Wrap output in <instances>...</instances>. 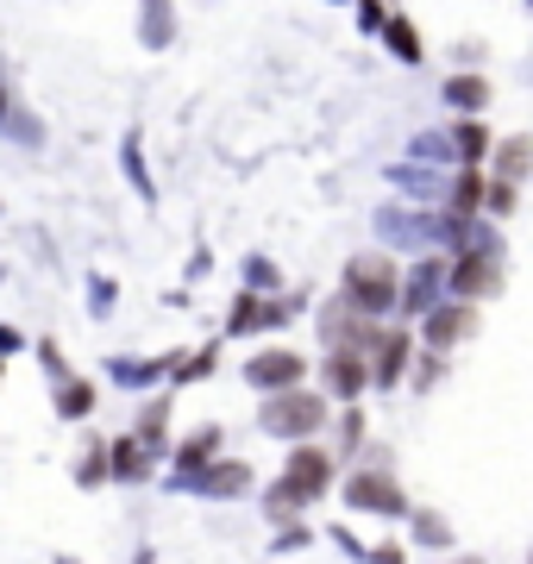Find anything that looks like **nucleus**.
Listing matches in <instances>:
<instances>
[{
  "label": "nucleus",
  "instance_id": "412c9836",
  "mask_svg": "<svg viewBox=\"0 0 533 564\" xmlns=\"http://www.w3.org/2000/svg\"><path fill=\"white\" fill-rule=\"evenodd\" d=\"M452 158H458V170H490V151H496V132L490 120H452Z\"/></svg>",
  "mask_w": 533,
  "mask_h": 564
},
{
  "label": "nucleus",
  "instance_id": "72a5a7b5",
  "mask_svg": "<svg viewBox=\"0 0 533 564\" xmlns=\"http://www.w3.org/2000/svg\"><path fill=\"white\" fill-rule=\"evenodd\" d=\"M409 158H414V163L433 158V170H458V158H452V132H414Z\"/></svg>",
  "mask_w": 533,
  "mask_h": 564
},
{
  "label": "nucleus",
  "instance_id": "a211bd4d",
  "mask_svg": "<svg viewBox=\"0 0 533 564\" xmlns=\"http://www.w3.org/2000/svg\"><path fill=\"white\" fill-rule=\"evenodd\" d=\"M490 76L483 69H452L446 82H439V107H446L452 120H483L490 113Z\"/></svg>",
  "mask_w": 533,
  "mask_h": 564
},
{
  "label": "nucleus",
  "instance_id": "4c0bfd02",
  "mask_svg": "<svg viewBox=\"0 0 533 564\" xmlns=\"http://www.w3.org/2000/svg\"><path fill=\"white\" fill-rule=\"evenodd\" d=\"M113 302H120V289H113V276H101V270H88V314H95V321H113Z\"/></svg>",
  "mask_w": 533,
  "mask_h": 564
},
{
  "label": "nucleus",
  "instance_id": "4be33fe9",
  "mask_svg": "<svg viewBox=\"0 0 533 564\" xmlns=\"http://www.w3.org/2000/svg\"><path fill=\"white\" fill-rule=\"evenodd\" d=\"M183 39V13L170 0H139V44L144 51H170Z\"/></svg>",
  "mask_w": 533,
  "mask_h": 564
},
{
  "label": "nucleus",
  "instance_id": "f704fd0d",
  "mask_svg": "<svg viewBox=\"0 0 533 564\" xmlns=\"http://www.w3.org/2000/svg\"><path fill=\"white\" fill-rule=\"evenodd\" d=\"M521 214V188L514 182H483V220H514Z\"/></svg>",
  "mask_w": 533,
  "mask_h": 564
},
{
  "label": "nucleus",
  "instance_id": "49530a36",
  "mask_svg": "<svg viewBox=\"0 0 533 564\" xmlns=\"http://www.w3.org/2000/svg\"><path fill=\"white\" fill-rule=\"evenodd\" d=\"M527 564H533V552H527Z\"/></svg>",
  "mask_w": 533,
  "mask_h": 564
},
{
  "label": "nucleus",
  "instance_id": "f8f14e48",
  "mask_svg": "<svg viewBox=\"0 0 533 564\" xmlns=\"http://www.w3.org/2000/svg\"><path fill=\"white\" fill-rule=\"evenodd\" d=\"M477 333H483V307H477V302H452V295L433 307L421 326H414V339L427 345V351H446V358L458 351V345H471Z\"/></svg>",
  "mask_w": 533,
  "mask_h": 564
},
{
  "label": "nucleus",
  "instance_id": "ddd939ff",
  "mask_svg": "<svg viewBox=\"0 0 533 564\" xmlns=\"http://www.w3.org/2000/svg\"><path fill=\"white\" fill-rule=\"evenodd\" d=\"M214 458H226V426L220 421L183 426L176 445H170V477H164V484H188V477H202Z\"/></svg>",
  "mask_w": 533,
  "mask_h": 564
},
{
  "label": "nucleus",
  "instance_id": "4468645a",
  "mask_svg": "<svg viewBox=\"0 0 533 564\" xmlns=\"http://www.w3.org/2000/svg\"><path fill=\"white\" fill-rule=\"evenodd\" d=\"M188 351H157V358H132V351H113L107 358V383L113 389H170V377H176V364H183Z\"/></svg>",
  "mask_w": 533,
  "mask_h": 564
},
{
  "label": "nucleus",
  "instance_id": "5701e85b",
  "mask_svg": "<svg viewBox=\"0 0 533 564\" xmlns=\"http://www.w3.org/2000/svg\"><path fill=\"white\" fill-rule=\"evenodd\" d=\"M490 176H496V182H514V188L533 176V132H509V139H496Z\"/></svg>",
  "mask_w": 533,
  "mask_h": 564
},
{
  "label": "nucleus",
  "instance_id": "6ab92c4d",
  "mask_svg": "<svg viewBox=\"0 0 533 564\" xmlns=\"http://www.w3.org/2000/svg\"><path fill=\"white\" fill-rule=\"evenodd\" d=\"M107 470H113V489H139V484L157 477V452H144V445L132 440V426H126V433L107 440Z\"/></svg>",
  "mask_w": 533,
  "mask_h": 564
},
{
  "label": "nucleus",
  "instance_id": "79ce46f5",
  "mask_svg": "<svg viewBox=\"0 0 533 564\" xmlns=\"http://www.w3.org/2000/svg\"><path fill=\"white\" fill-rule=\"evenodd\" d=\"M333 545H339V552H346V558H358V564H365V552H370V545L358 540V533H351V527H333Z\"/></svg>",
  "mask_w": 533,
  "mask_h": 564
},
{
  "label": "nucleus",
  "instance_id": "a18cd8bd",
  "mask_svg": "<svg viewBox=\"0 0 533 564\" xmlns=\"http://www.w3.org/2000/svg\"><path fill=\"white\" fill-rule=\"evenodd\" d=\"M452 564H483V558H452Z\"/></svg>",
  "mask_w": 533,
  "mask_h": 564
},
{
  "label": "nucleus",
  "instance_id": "9d476101",
  "mask_svg": "<svg viewBox=\"0 0 533 564\" xmlns=\"http://www.w3.org/2000/svg\"><path fill=\"white\" fill-rule=\"evenodd\" d=\"M176 489V496H202V502H246V496H258V464L239 458V452H226V458H214L202 470V477H188V484H164Z\"/></svg>",
  "mask_w": 533,
  "mask_h": 564
},
{
  "label": "nucleus",
  "instance_id": "393cba45",
  "mask_svg": "<svg viewBox=\"0 0 533 564\" xmlns=\"http://www.w3.org/2000/svg\"><path fill=\"white\" fill-rule=\"evenodd\" d=\"M483 182H490V170H452L446 182V214H458V220H483Z\"/></svg>",
  "mask_w": 533,
  "mask_h": 564
},
{
  "label": "nucleus",
  "instance_id": "7c9ffc66",
  "mask_svg": "<svg viewBox=\"0 0 533 564\" xmlns=\"http://www.w3.org/2000/svg\"><path fill=\"white\" fill-rule=\"evenodd\" d=\"M220 358H226V345L220 339H207L195 345L183 364H176V377H170V389H188V383H207V377H220Z\"/></svg>",
  "mask_w": 533,
  "mask_h": 564
},
{
  "label": "nucleus",
  "instance_id": "6e6552de",
  "mask_svg": "<svg viewBox=\"0 0 533 564\" xmlns=\"http://www.w3.org/2000/svg\"><path fill=\"white\" fill-rule=\"evenodd\" d=\"M295 314H302V295H295V289H283V295H251V289H239V295H232V307H226V339L283 333Z\"/></svg>",
  "mask_w": 533,
  "mask_h": 564
},
{
  "label": "nucleus",
  "instance_id": "f257e3e1",
  "mask_svg": "<svg viewBox=\"0 0 533 564\" xmlns=\"http://www.w3.org/2000/svg\"><path fill=\"white\" fill-rule=\"evenodd\" d=\"M346 477V464L333 458L327 440H302V445H283V470L258 489V508H264L270 527H289L302 521L308 508H320L333 496V484Z\"/></svg>",
  "mask_w": 533,
  "mask_h": 564
},
{
  "label": "nucleus",
  "instance_id": "9b49d317",
  "mask_svg": "<svg viewBox=\"0 0 533 564\" xmlns=\"http://www.w3.org/2000/svg\"><path fill=\"white\" fill-rule=\"evenodd\" d=\"M314 389H327L333 408H351L370 395V358L358 345H327L320 358H314Z\"/></svg>",
  "mask_w": 533,
  "mask_h": 564
},
{
  "label": "nucleus",
  "instance_id": "a878e982",
  "mask_svg": "<svg viewBox=\"0 0 533 564\" xmlns=\"http://www.w3.org/2000/svg\"><path fill=\"white\" fill-rule=\"evenodd\" d=\"M402 527H409V545H414V552H452V545H458V533H452V521L439 514V508H414Z\"/></svg>",
  "mask_w": 533,
  "mask_h": 564
},
{
  "label": "nucleus",
  "instance_id": "1a4fd4ad",
  "mask_svg": "<svg viewBox=\"0 0 533 564\" xmlns=\"http://www.w3.org/2000/svg\"><path fill=\"white\" fill-rule=\"evenodd\" d=\"M365 358H370V389L390 395V389H409V370H414V358H421V339H414V326L383 321Z\"/></svg>",
  "mask_w": 533,
  "mask_h": 564
},
{
  "label": "nucleus",
  "instance_id": "cd10ccee",
  "mask_svg": "<svg viewBox=\"0 0 533 564\" xmlns=\"http://www.w3.org/2000/svg\"><path fill=\"white\" fill-rule=\"evenodd\" d=\"M69 477H76V489H107L113 484V470H107V440L101 433H88L83 452L69 458Z\"/></svg>",
  "mask_w": 533,
  "mask_h": 564
},
{
  "label": "nucleus",
  "instance_id": "e433bc0d",
  "mask_svg": "<svg viewBox=\"0 0 533 564\" xmlns=\"http://www.w3.org/2000/svg\"><path fill=\"white\" fill-rule=\"evenodd\" d=\"M395 13H402L395 0H358V32H365V39H383V25H390Z\"/></svg>",
  "mask_w": 533,
  "mask_h": 564
},
{
  "label": "nucleus",
  "instance_id": "c9c22d12",
  "mask_svg": "<svg viewBox=\"0 0 533 564\" xmlns=\"http://www.w3.org/2000/svg\"><path fill=\"white\" fill-rule=\"evenodd\" d=\"M32 358H39V370H44V383H57V377H69V370H76V364L63 358V345L51 339V333H44V339H32Z\"/></svg>",
  "mask_w": 533,
  "mask_h": 564
},
{
  "label": "nucleus",
  "instance_id": "0eeeda50",
  "mask_svg": "<svg viewBox=\"0 0 533 564\" xmlns=\"http://www.w3.org/2000/svg\"><path fill=\"white\" fill-rule=\"evenodd\" d=\"M446 270H452V251H421L414 263H402V307L395 321L402 326H421L433 307L446 302Z\"/></svg>",
  "mask_w": 533,
  "mask_h": 564
},
{
  "label": "nucleus",
  "instance_id": "09e8293b",
  "mask_svg": "<svg viewBox=\"0 0 533 564\" xmlns=\"http://www.w3.org/2000/svg\"><path fill=\"white\" fill-rule=\"evenodd\" d=\"M527 7H533V0H527Z\"/></svg>",
  "mask_w": 533,
  "mask_h": 564
},
{
  "label": "nucleus",
  "instance_id": "de8ad7c7",
  "mask_svg": "<svg viewBox=\"0 0 533 564\" xmlns=\"http://www.w3.org/2000/svg\"><path fill=\"white\" fill-rule=\"evenodd\" d=\"M0 214H7V207H0Z\"/></svg>",
  "mask_w": 533,
  "mask_h": 564
},
{
  "label": "nucleus",
  "instance_id": "f3484780",
  "mask_svg": "<svg viewBox=\"0 0 533 564\" xmlns=\"http://www.w3.org/2000/svg\"><path fill=\"white\" fill-rule=\"evenodd\" d=\"M0 139L25 144V151H39V144H44V120L20 101V88H13V69H7V57H0Z\"/></svg>",
  "mask_w": 533,
  "mask_h": 564
},
{
  "label": "nucleus",
  "instance_id": "39448f33",
  "mask_svg": "<svg viewBox=\"0 0 533 564\" xmlns=\"http://www.w3.org/2000/svg\"><path fill=\"white\" fill-rule=\"evenodd\" d=\"M333 426V395L327 389H283V395H258V433L276 445H302V440H320Z\"/></svg>",
  "mask_w": 533,
  "mask_h": 564
},
{
  "label": "nucleus",
  "instance_id": "c756f323",
  "mask_svg": "<svg viewBox=\"0 0 533 564\" xmlns=\"http://www.w3.org/2000/svg\"><path fill=\"white\" fill-rule=\"evenodd\" d=\"M383 51H390L395 63H409V69H414V63H427V44H421V25H414L409 13H395V20L383 25Z\"/></svg>",
  "mask_w": 533,
  "mask_h": 564
},
{
  "label": "nucleus",
  "instance_id": "20e7f679",
  "mask_svg": "<svg viewBox=\"0 0 533 564\" xmlns=\"http://www.w3.org/2000/svg\"><path fill=\"white\" fill-rule=\"evenodd\" d=\"M333 295L351 302L365 321H395V307H402V263H395V251H358V258H346Z\"/></svg>",
  "mask_w": 533,
  "mask_h": 564
},
{
  "label": "nucleus",
  "instance_id": "a19ab883",
  "mask_svg": "<svg viewBox=\"0 0 533 564\" xmlns=\"http://www.w3.org/2000/svg\"><path fill=\"white\" fill-rule=\"evenodd\" d=\"M25 345H32V339H25L20 326H13V321H0V358H20Z\"/></svg>",
  "mask_w": 533,
  "mask_h": 564
},
{
  "label": "nucleus",
  "instance_id": "bb28decb",
  "mask_svg": "<svg viewBox=\"0 0 533 564\" xmlns=\"http://www.w3.org/2000/svg\"><path fill=\"white\" fill-rule=\"evenodd\" d=\"M390 182H395V188H409V195H421V202L433 207V202H446V182L452 176H446V170H433V163H414L409 158V163H390Z\"/></svg>",
  "mask_w": 533,
  "mask_h": 564
},
{
  "label": "nucleus",
  "instance_id": "2f4dec72",
  "mask_svg": "<svg viewBox=\"0 0 533 564\" xmlns=\"http://www.w3.org/2000/svg\"><path fill=\"white\" fill-rule=\"evenodd\" d=\"M239 289H251V295H283V263H270L264 251H251L246 263H239Z\"/></svg>",
  "mask_w": 533,
  "mask_h": 564
},
{
  "label": "nucleus",
  "instance_id": "37998d69",
  "mask_svg": "<svg viewBox=\"0 0 533 564\" xmlns=\"http://www.w3.org/2000/svg\"><path fill=\"white\" fill-rule=\"evenodd\" d=\"M51 564H83V558H69V552H57V558H51Z\"/></svg>",
  "mask_w": 533,
  "mask_h": 564
},
{
  "label": "nucleus",
  "instance_id": "c85d7f7f",
  "mask_svg": "<svg viewBox=\"0 0 533 564\" xmlns=\"http://www.w3.org/2000/svg\"><path fill=\"white\" fill-rule=\"evenodd\" d=\"M120 170H126V182L139 188V202L144 207H157V182H151V163H144V139H139V126L120 139Z\"/></svg>",
  "mask_w": 533,
  "mask_h": 564
},
{
  "label": "nucleus",
  "instance_id": "2eb2a0df",
  "mask_svg": "<svg viewBox=\"0 0 533 564\" xmlns=\"http://www.w3.org/2000/svg\"><path fill=\"white\" fill-rule=\"evenodd\" d=\"M314 326H320V351H327V345H358V351H370V339H377V326H383V321H365L351 302L333 295V302H320Z\"/></svg>",
  "mask_w": 533,
  "mask_h": 564
},
{
  "label": "nucleus",
  "instance_id": "c03bdc74",
  "mask_svg": "<svg viewBox=\"0 0 533 564\" xmlns=\"http://www.w3.org/2000/svg\"><path fill=\"white\" fill-rule=\"evenodd\" d=\"M0 389H7V358H0Z\"/></svg>",
  "mask_w": 533,
  "mask_h": 564
},
{
  "label": "nucleus",
  "instance_id": "b1692460",
  "mask_svg": "<svg viewBox=\"0 0 533 564\" xmlns=\"http://www.w3.org/2000/svg\"><path fill=\"white\" fill-rule=\"evenodd\" d=\"M365 445H370V414L358 402L339 408V414H333V458L358 464V458H365Z\"/></svg>",
  "mask_w": 533,
  "mask_h": 564
},
{
  "label": "nucleus",
  "instance_id": "7ed1b4c3",
  "mask_svg": "<svg viewBox=\"0 0 533 564\" xmlns=\"http://www.w3.org/2000/svg\"><path fill=\"white\" fill-rule=\"evenodd\" d=\"M509 245L496 232V220H477L471 226V245L465 251H452V270H446V295L452 302H496L502 295V282H509Z\"/></svg>",
  "mask_w": 533,
  "mask_h": 564
},
{
  "label": "nucleus",
  "instance_id": "ea45409f",
  "mask_svg": "<svg viewBox=\"0 0 533 564\" xmlns=\"http://www.w3.org/2000/svg\"><path fill=\"white\" fill-rule=\"evenodd\" d=\"M409 558H414L409 540H377V545L365 552V564H409Z\"/></svg>",
  "mask_w": 533,
  "mask_h": 564
},
{
  "label": "nucleus",
  "instance_id": "aec40b11",
  "mask_svg": "<svg viewBox=\"0 0 533 564\" xmlns=\"http://www.w3.org/2000/svg\"><path fill=\"white\" fill-rule=\"evenodd\" d=\"M95 408H101V383H95V377L69 370V377H57V383H51V414H57V421L88 426V421H95Z\"/></svg>",
  "mask_w": 533,
  "mask_h": 564
},
{
  "label": "nucleus",
  "instance_id": "dca6fc26",
  "mask_svg": "<svg viewBox=\"0 0 533 564\" xmlns=\"http://www.w3.org/2000/svg\"><path fill=\"white\" fill-rule=\"evenodd\" d=\"M132 440L170 464V445H176V389H157V395L132 414Z\"/></svg>",
  "mask_w": 533,
  "mask_h": 564
},
{
  "label": "nucleus",
  "instance_id": "423d86ee",
  "mask_svg": "<svg viewBox=\"0 0 533 564\" xmlns=\"http://www.w3.org/2000/svg\"><path fill=\"white\" fill-rule=\"evenodd\" d=\"M239 377H246V389H258V395H283V389L314 383V358L295 351V345H283V339H270L239 364Z\"/></svg>",
  "mask_w": 533,
  "mask_h": 564
},
{
  "label": "nucleus",
  "instance_id": "f03ea898",
  "mask_svg": "<svg viewBox=\"0 0 533 564\" xmlns=\"http://www.w3.org/2000/svg\"><path fill=\"white\" fill-rule=\"evenodd\" d=\"M339 502L351 514H365V521H409L414 514V496L402 489L390 464V445H365V458L346 464V477H339Z\"/></svg>",
  "mask_w": 533,
  "mask_h": 564
},
{
  "label": "nucleus",
  "instance_id": "58836bf2",
  "mask_svg": "<svg viewBox=\"0 0 533 564\" xmlns=\"http://www.w3.org/2000/svg\"><path fill=\"white\" fill-rule=\"evenodd\" d=\"M302 545H314V527H302V521H289L270 533V552H302Z\"/></svg>",
  "mask_w": 533,
  "mask_h": 564
},
{
  "label": "nucleus",
  "instance_id": "473e14b6",
  "mask_svg": "<svg viewBox=\"0 0 533 564\" xmlns=\"http://www.w3.org/2000/svg\"><path fill=\"white\" fill-rule=\"evenodd\" d=\"M446 370H452L446 351H427V345H421V358H414V370H409V389L414 395H433V389L446 383Z\"/></svg>",
  "mask_w": 533,
  "mask_h": 564
}]
</instances>
